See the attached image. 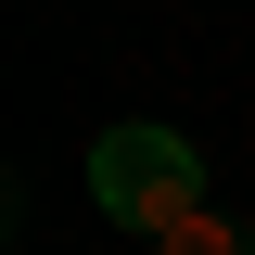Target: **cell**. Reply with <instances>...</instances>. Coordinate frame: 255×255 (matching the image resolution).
<instances>
[{
  "label": "cell",
  "instance_id": "obj_1",
  "mask_svg": "<svg viewBox=\"0 0 255 255\" xmlns=\"http://www.w3.org/2000/svg\"><path fill=\"white\" fill-rule=\"evenodd\" d=\"M90 204L166 243V230L204 204V153H191L179 128H102V140H90Z\"/></svg>",
  "mask_w": 255,
  "mask_h": 255
},
{
  "label": "cell",
  "instance_id": "obj_2",
  "mask_svg": "<svg viewBox=\"0 0 255 255\" xmlns=\"http://www.w3.org/2000/svg\"><path fill=\"white\" fill-rule=\"evenodd\" d=\"M166 255H255V243H243V230H230V217H217V204H191V217H179V230H166Z\"/></svg>",
  "mask_w": 255,
  "mask_h": 255
}]
</instances>
